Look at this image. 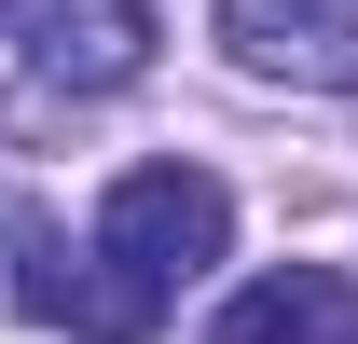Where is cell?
Wrapping results in <instances>:
<instances>
[{"mask_svg": "<svg viewBox=\"0 0 358 344\" xmlns=\"http://www.w3.org/2000/svg\"><path fill=\"white\" fill-rule=\"evenodd\" d=\"M221 42H234V69H262V83L345 96L358 83V0H221Z\"/></svg>", "mask_w": 358, "mask_h": 344, "instance_id": "cell-3", "label": "cell"}, {"mask_svg": "<svg viewBox=\"0 0 358 344\" xmlns=\"http://www.w3.org/2000/svg\"><path fill=\"white\" fill-rule=\"evenodd\" d=\"M221 234H234V193L207 166H124L110 207H96V261L69 275V331L83 344H152L166 303L221 261Z\"/></svg>", "mask_w": 358, "mask_h": 344, "instance_id": "cell-1", "label": "cell"}, {"mask_svg": "<svg viewBox=\"0 0 358 344\" xmlns=\"http://www.w3.org/2000/svg\"><path fill=\"white\" fill-rule=\"evenodd\" d=\"M207 344H358V275H331V261H275V275H248V289L221 303Z\"/></svg>", "mask_w": 358, "mask_h": 344, "instance_id": "cell-4", "label": "cell"}, {"mask_svg": "<svg viewBox=\"0 0 358 344\" xmlns=\"http://www.w3.org/2000/svg\"><path fill=\"white\" fill-rule=\"evenodd\" d=\"M14 42L28 69L69 96H124L152 69V0H14Z\"/></svg>", "mask_w": 358, "mask_h": 344, "instance_id": "cell-2", "label": "cell"}]
</instances>
